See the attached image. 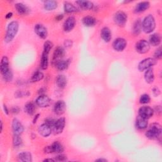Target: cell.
<instances>
[{
	"label": "cell",
	"mask_w": 162,
	"mask_h": 162,
	"mask_svg": "<svg viewBox=\"0 0 162 162\" xmlns=\"http://www.w3.org/2000/svg\"><path fill=\"white\" fill-rule=\"evenodd\" d=\"M43 78H44L43 73L40 71H37L32 76L31 80L33 83H36V82H39V81H40V80H41Z\"/></svg>",
	"instance_id": "33"
},
{
	"label": "cell",
	"mask_w": 162,
	"mask_h": 162,
	"mask_svg": "<svg viewBox=\"0 0 162 162\" xmlns=\"http://www.w3.org/2000/svg\"><path fill=\"white\" fill-rule=\"evenodd\" d=\"M50 146L52 153H62L64 151V148L63 145L58 141H55Z\"/></svg>",
	"instance_id": "22"
},
{
	"label": "cell",
	"mask_w": 162,
	"mask_h": 162,
	"mask_svg": "<svg viewBox=\"0 0 162 162\" xmlns=\"http://www.w3.org/2000/svg\"><path fill=\"white\" fill-rule=\"evenodd\" d=\"M96 161H103V162H105V161H107V160L103 159V158H99V159L96 160Z\"/></svg>",
	"instance_id": "49"
},
{
	"label": "cell",
	"mask_w": 162,
	"mask_h": 162,
	"mask_svg": "<svg viewBox=\"0 0 162 162\" xmlns=\"http://www.w3.org/2000/svg\"><path fill=\"white\" fill-rule=\"evenodd\" d=\"M65 55V50L62 47H58L53 53V63L56 64L58 61L61 60Z\"/></svg>",
	"instance_id": "15"
},
{
	"label": "cell",
	"mask_w": 162,
	"mask_h": 162,
	"mask_svg": "<svg viewBox=\"0 0 162 162\" xmlns=\"http://www.w3.org/2000/svg\"><path fill=\"white\" fill-rule=\"evenodd\" d=\"M12 111L13 113H18L19 112V108L18 107H14L12 108Z\"/></svg>",
	"instance_id": "45"
},
{
	"label": "cell",
	"mask_w": 162,
	"mask_h": 162,
	"mask_svg": "<svg viewBox=\"0 0 162 162\" xmlns=\"http://www.w3.org/2000/svg\"><path fill=\"white\" fill-rule=\"evenodd\" d=\"M155 20L152 15H149L145 18L143 23H142V29L145 33H151L155 30Z\"/></svg>",
	"instance_id": "2"
},
{
	"label": "cell",
	"mask_w": 162,
	"mask_h": 162,
	"mask_svg": "<svg viewBox=\"0 0 162 162\" xmlns=\"http://www.w3.org/2000/svg\"><path fill=\"white\" fill-rule=\"evenodd\" d=\"M156 64V60L152 58H148L143 60L139 64L138 69L139 71L143 72L146 70L149 69H151V67L154 66Z\"/></svg>",
	"instance_id": "4"
},
{
	"label": "cell",
	"mask_w": 162,
	"mask_h": 162,
	"mask_svg": "<svg viewBox=\"0 0 162 162\" xmlns=\"http://www.w3.org/2000/svg\"><path fill=\"white\" fill-rule=\"evenodd\" d=\"M22 143V140L21 137L18 135H13V144L14 146L17 147L19 146Z\"/></svg>",
	"instance_id": "36"
},
{
	"label": "cell",
	"mask_w": 162,
	"mask_h": 162,
	"mask_svg": "<svg viewBox=\"0 0 162 162\" xmlns=\"http://www.w3.org/2000/svg\"><path fill=\"white\" fill-rule=\"evenodd\" d=\"M3 109H4V112H5V114L8 115V113H9V110H8V108H7V107L6 105H4Z\"/></svg>",
	"instance_id": "47"
},
{
	"label": "cell",
	"mask_w": 162,
	"mask_h": 162,
	"mask_svg": "<svg viewBox=\"0 0 162 162\" xmlns=\"http://www.w3.org/2000/svg\"><path fill=\"white\" fill-rule=\"evenodd\" d=\"M58 7V3L56 1H46L45 3V8L46 10L51 11L56 9Z\"/></svg>",
	"instance_id": "32"
},
{
	"label": "cell",
	"mask_w": 162,
	"mask_h": 162,
	"mask_svg": "<svg viewBox=\"0 0 162 162\" xmlns=\"http://www.w3.org/2000/svg\"><path fill=\"white\" fill-rule=\"evenodd\" d=\"M65 119L64 118H60L59 119L56 120L53 127L55 134H58L62 133L65 128Z\"/></svg>",
	"instance_id": "7"
},
{
	"label": "cell",
	"mask_w": 162,
	"mask_h": 162,
	"mask_svg": "<svg viewBox=\"0 0 162 162\" xmlns=\"http://www.w3.org/2000/svg\"><path fill=\"white\" fill-rule=\"evenodd\" d=\"M67 158L64 155H59L55 158V160L58 161H67Z\"/></svg>",
	"instance_id": "41"
},
{
	"label": "cell",
	"mask_w": 162,
	"mask_h": 162,
	"mask_svg": "<svg viewBox=\"0 0 162 162\" xmlns=\"http://www.w3.org/2000/svg\"><path fill=\"white\" fill-rule=\"evenodd\" d=\"M64 45H65V47H67V48L71 47L72 46V41L71 40H65Z\"/></svg>",
	"instance_id": "43"
},
{
	"label": "cell",
	"mask_w": 162,
	"mask_h": 162,
	"mask_svg": "<svg viewBox=\"0 0 162 162\" xmlns=\"http://www.w3.org/2000/svg\"><path fill=\"white\" fill-rule=\"evenodd\" d=\"M139 101L140 103L141 104H147L148 103H150V97L148 94H143L141 98H140V99H139Z\"/></svg>",
	"instance_id": "38"
},
{
	"label": "cell",
	"mask_w": 162,
	"mask_h": 162,
	"mask_svg": "<svg viewBox=\"0 0 162 162\" xmlns=\"http://www.w3.org/2000/svg\"><path fill=\"white\" fill-rule=\"evenodd\" d=\"M64 10L66 13H74L78 11V9L73 4L69 2H65L64 3Z\"/></svg>",
	"instance_id": "31"
},
{
	"label": "cell",
	"mask_w": 162,
	"mask_h": 162,
	"mask_svg": "<svg viewBox=\"0 0 162 162\" xmlns=\"http://www.w3.org/2000/svg\"><path fill=\"white\" fill-rule=\"evenodd\" d=\"M38 131L40 135H41L44 137H48L51 133V127L48 124H43L40 125L38 128Z\"/></svg>",
	"instance_id": "16"
},
{
	"label": "cell",
	"mask_w": 162,
	"mask_h": 162,
	"mask_svg": "<svg viewBox=\"0 0 162 162\" xmlns=\"http://www.w3.org/2000/svg\"><path fill=\"white\" fill-rule=\"evenodd\" d=\"M153 93L155 96H158L160 94V89L158 88H154L153 89Z\"/></svg>",
	"instance_id": "44"
},
{
	"label": "cell",
	"mask_w": 162,
	"mask_h": 162,
	"mask_svg": "<svg viewBox=\"0 0 162 162\" xmlns=\"http://www.w3.org/2000/svg\"><path fill=\"white\" fill-rule=\"evenodd\" d=\"M0 69H1L2 75H4L10 70L9 68V60L7 56H3L1 61L0 64Z\"/></svg>",
	"instance_id": "17"
},
{
	"label": "cell",
	"mask_w": 162,
	"mask_h": 162,
	"mask_svg": "<svg viewBox=\"0 0 162 162\" xmlns=\"http://www.w3.org/2000/svg\"><path fill=\"white\" fill-rule=\"evenodd\" d=\"M54 112L58 115H63L66 110V104L62 100H59L54 105Z\"/></svg>",
	"instance_id": "12"
},
{
	"label": "cell",
	"mask_w": 162,
	"mask_h": 162,
	"mask_svg": "<svg viewBox=\"0 0 162 162\" xmlns=\"http://www.w3.org/2000/svg\"><path fill=\"white\" fill-rule=\"evenodd\" d=\"M127 21V16L123 12H117L114 15V22L118 26H124Z\"/></svg>",
	"instance_id": "6"
},
{
	"label": "cell",
	"mask_w": 162,
	"mask_h": 162,
	"mask_svg": "<svg viewBox=\"0 0 162 162\" xmlns=\"http://www.w3.org/2000/svg\"><path fill=\"white\" fill-rule=\"evenodd\" d=\"M127 41L123 38L116 39L113 43V47L117 51H122L126 48Z\"/></svg>",
	"instance_id": "9"
},
{
	"label": "cell",
	"mask_w": 162,
	"mask_h": 162,
	"mask_svg": "<svg viewBox=\"0 0 162 162\" xmlns=\"http://www.w3.org/2000/svg\"><path fill=\"white\" fill-rule=\"evenodd\" d=\"M69 65V62L68 60H60L55 64V66L56 67L57 69L62 71L64 70H66Z\"/></svg>",
	"instance_id": "30"
},
{
	"label": "cell",
	"mask_w": 162,
	"mask_h": 162,
	"mask_svg": "<svg viewBox=\"0 0 162 162\" xmlns=\"http://www.w3.org/2000/svg\"><path fill=\"white\" fill-rule=\"evenodd\" d=\"M56 83L57 86L60 88L64 89L67 86V78L64 75H59L56 77Z\"/></svg>",
	"instance_id": "25"
},
{
	"label": "cell",
	"mask_w": 162,
	"mask_h": 162,
	"mask_svg": "<svg viewBox=\"0 0 162 162\" xmlns=\"http://www.w3.org/2000/svg\"><path fill=\"white\" fill-rule=\"evenodd\" d=\"M76 3L81 9L84 10H91L94 7L93 3L89 1H77L76 2Z\"/></svg>",
	"instance_id": "26"
},
{
	"label": "cell",
	"mask_w": 162,
	"mask_h": 162,
	"mask_svg": "<svg viewBox=\"0 0 162 162\" xmlns=\"http://www.w3.org/2000/svg\"><path fill=\"white\" fill-rule=\"evenodd\" d=\"M64 16L63 15H58L56 17V20H57V21H60V20H62Z\"/></svg>",
	"instance_id": "46"
},
{
	"label": "cell",
	"mask_w": 162,
	"mask_h": 162,
	"mask_svg": "<svg viewBox=\"0 0 162 162\" xmlns=\"http://www.w3.org/2000/svg\"><path fill=\"white\" fill-rule=\"evenodd\" d=\"M2 76H3L4 80L7 81V82H10V81L12 80L13 74H12L11 70L9 72H8L7 73L5 74L4 75H2Z\"/></svg>",
	"instance_id": "39"
},
{
	"label": "cell",
	"mask_w": 162,
	"mask_h": 162,
	"mask_svg": "<svg viewBox=\"0 0 162 162\" xmlns=\"http://www.w3.org/2000/svg\"><path fill=\"white\" fill-rule=\"evenodd\" d=\"M83 23L87 27H93L96 24V20L91 16H86L83 18Z\"/></svg>",
	"instance_id": "27"
},
{
	"label": "cell",
	"mask_w": 162,
	"mask_h": 162,
	"mask_svg": "<svg viewBox=\"0 0 162 162\" xmlns=\"http://www.w3.org/2000/svg\"><path fill=\"white\" fill-rule=\"evenodd\" d=\"M2 131H3V122L2 121L1 122V132H2Z\"/></svg>",
	"instance_id": "52"
},
{
	"label": "cell",
	"mask_w": 162,
	"mask_h": 162,
	"mask_svg": "<svg viewBox=\"0 0 162 162\" xmlns=\"http://www.w3.org/2000/svg\"><path fill=\"white\" fill-rule=\"evenodd\" d=\"M18 29L19 24L17 21H12L8 24L5 37L6 43H8L12 41L18 31Z\"/></svg>",
	"instance_id": "1"
},
{
	"label": "cell",
	"mask_w": 162,
	"mask_h": 162,
	"mask_svg": "<svg viewBox=\"0 0 162 162\" xmlns=\"http://www.w3.org/2000/svg\"><path fill=\"white\" fill-rule=\"evenodd\" d=\"M15 8L17 10V12L20 14L22 15H28L30 12V10L29 8L24 4L22 3H17L15 5Z\"/></svg>",
	"instance_id": "18"
},
{
	"label": "cell",
	"mask_w": 162,
	"mask_h": 162,
	"mask_svg": "<svg viewBox=\"0 0 162 162\" xmlns=\"http://www.w3.org/2000/svg\"><path fill=\"white\" fill-rule=\"evenodd\" d=\"M48 55L45 52H43L41 58H40V68L43 70L47 69L48 67Z\"/></svg>",
	"instance_id": "29"
},
{
	"label": "cell",
	"mask_w": 162,
	"mask_h": 162,
	"mask_svg": "<svg viewBox=\"0 0 162 162\" xmlns=\"http://www.w3.org/2000/svg\"><path fill=\"white\" fill-rule=\"evenodd\" d=\"M142 29V22L141 20L138 19L135 22L133 26V33L135 35H138Z\"/></svg>",
	"instance_id": "34"
},
{
	"label": "cell",
	"mask_w": 162,
	"mask_h": 162,
	"mask_svg": "<svg viewBox=\"0 0 162 162\" xmlns=\"http://www.w3.org/2000/svg\"><path fill=\"white\" fill-rule=\"evenodd\" d=\"M101 37L105 42H110L112 39V33L110 30L107 27H103L101 31Z\"/></svg>",
	"instance_id": "19"
},
{
	"label": "cell",
	"mask_w": 162,
	"mask_h": 162,
	"mask_svg": "<svg viewBox=\"0 0 162 162\" xmlns=\"http://www.w3.org/2000/svg\"><path fill=\"white\" fill-rule=\"evenodd\" d=\"M39 114H37V115L36 116V117H34V123H36V122L37 118H39Z\"/></svg>",
	"instance_id": "50"
},
{
	"label": "cell",
	"mask_w": 162,
	"mask_h": 162,
	"mask_svg": "<svg viewBox=\"0 0 162 162\" xmlns=\"http://www.w3.org/2000/svg\"><path fill=\"white\" fill-rule=\"evenodd\" d=\"M148 125V119L143 118L138 115L136 118V126L139 129H145L147 128Z\"/></svg>",
	"instance_id": "20"
},
{
	"label": "cell",
	"mask_w": 162,
	"mask_h": 162,
	"mask_svg": "<svg viewBox=\"0 0 162 162\" xmlns=\"http://www.w3.org/2000/svg\"><path fill=\"white\" fill-rule=\"evenodd\" d=\"M161 127L160 125L158 124H153L146 132V136L150 139H156L161 136Z\"/></svg>",
	"instance_id": "3"
},
{
	"label": "cell",
	"mask_w": 162,
	"mask_h": 162,
	"mask_svg": "<svg viewBox=\"0 0 162 162\" xmlns=\"http://www.w3.org/2000/svg\"><path fill=\"white\" fill-rule=\"evenodd\" d=\"M34 31L41 39H46L48 36L47 29L42 24H36L34 27Z\"/></svg>",
	"instance_id": "13"
},
{
	"label": "cell",
	"mask_w": 162,
	"mask_h": 162,
	"mask_svg": "<svg viewBox=\"0 0 162 162\" xmlns=\"http://www.w3.org/2000/svg\"><path fill=\"white\" fill-rule=\"evenodd\" d=\"M75 25V19L74 17H69L64 24V29L65 32H70L73 30Z\"/></svg>",
	"instance_id": "14"
},
{
	"label": "cell",
	"mask_w": 162,
	"mask_h": 162,
	"mask_svg": "<svg viewBox=\"0 0 162 162\" xmlns=\"http://www.w3.org/2000/svg\"><path fill=\"white\" fill-rule=\"evenodd\" d=\"M53 43L50 41V40H47V41H46L44 44V50H43V52L46 53H48L49 54L51 50L53 48Z\"/></svg>",
	"instance_id": "37"
},
{
	"label": "cell",
	"mask_w": 162,
	"mask_h": 162,
	"mask_svg": "<svg viewBox=\"0 0 162 162\" xmlns=\"http://www.w3.org/2000/svg\"><path fill=\"white\" fill-rule=\"evenodd\" d=\"M161 43V36L159 34H153L150 37V45L153 46H158Z\"/></svg>",
	"instance_id": "23"
},
{
	"label": "cell",
	"mask_w": 162,
	"mask_h": 162,
	"mask_svg": "<svg viewBox=\"0 0 162 162\" xmlns=\"http://www.w3.org/2000/svg\"><path fill=\"white\" fill-rule=\"evenodd\" d=\"M145 79L146 82L148 84H151L153 83L155 80V75L153 72V70L152 69H149L146 70L145 74Z\"/></svg>",
	"instance_id": "28"
},
{
	"label": "cell",
	"mask_w": 162,
	"mask_h": 162,
	"mask_svg": "<svg viewBox=\"0 0 162 162\" xmlns=\"http://www.w3.org/2000/svg\"><path fill=\"white\" fill-rule=\"evenodd\" d=\"M154 56H155V58L156 59H158V60H160L161 58V56H162V51H161V47H159L155 52V54H154Z\"/></svg>",
	"instance_id": "40"
},
{
	"label": "cell",
	"mask_w": 162,
	"mask_h": 162,
	"mask_svg": "<svg viewBox=\"0 0 162 162\" xmlns=\"http://www.w3.org/2000/svg\"><path fill=\"white\" fill-rule=\"evenodd\" d=\"M18 160L20 161H24V162H31L32 161V155L31 153L25 151L20 153L18 155Z\"/></svg>",
	"instance_id": "24"
},
{
	"label": "cell",
	"mask_w": 162,
	"mask_h": 162,
	"mask_svg": "<svg viewBox=\"0 0 162 162\" xmlns=\"http://www.w3.org/2000/svg\"><path fill=\"white\" fill-rule=\"evenodd\" d=\"M12 130L14 135L20 136L24 132V126L17 118H14L12 122Z\"/></svg>",
	"instance_id": "11"
},
{
	"label": "cell",
	"mask_w": 162,
	"mask_h": 162,
	"mask_svg": "<svg viewBox=\"0 0 162 162\" xmlns=\"http://www.w3.org/2000/svg\"><path fill=\"white\" fill-rule=\"evenodd\" d=\"M150 45L146 40H140L136 45V50L140 54H145L149 51Z\"/></svg>",
	"instance_id": "5"
},
{
	"label": "cell",
	"mask_w": 162,
	"mask_h": 162,
	"mask_svg": "<svg viewBox=\"0 0 162 162\" xmlns=\"http://www.w3.org/2000/svg\"><path fill=\"white\" fill-rule=\"evenodd\" d=\"M55 160H53V159H45L44 160V161H55Z\"/></svg>",
	"instance_id": "51"
},
{
	"label": "cell",
	"mask_w": 162,
	"mask_h": 162,
	"mask_svg": "<svg viewBox=\"0 0 162 162\" xmlns=\"http://www.w3.org/2000/svg\"><path fill=\"white\" fill-rule=\"evenodd\" d=\"M150 6V4L148 2H140L139 3H138L136 8H135V12L136 13H141L145 11H146L147 9L149 8Z\"/></svg>",
	"instance_id": "21"
},
{
	"label": "cell",
	"mask_w": 162,
	"mask_h": 162,
	"mask_svg": "<svg viewBox=\"0 0 162 162\" xmlns=\"http://www.w3.org/2000/svg\"><path fill=\"white\" fill-rule=\"evenodd\" d=\"M154 113V110L150 107H142L139 109L138 114L140 117L148 119L151 118Z\"/></svg>",
	"instance_id": "8"
},
{
	"label": "cell",
	"mask_w": 162,
	"mask_h": 162,
	"mask_svg": "<svg viewBox=\"0 0 162 162\" xmlns=\"http://www.w3.org/2000/svg\"><path fill=\"white\" fill-rule=\"evenodd\" d=\"M55 120L53 119V118H47L46 120H45V123L46 124H48L49 126H50L51 128H53V126H54V124L55 122Z\"/></svg>",
	"instance_id": "42"
},
{
	"label": "cell",
	"mask_w": 162,
	"mask_h": 162,
	"mask_svg": "<svg viewBox=\"0 0 162 162\" xmlns=\"http://www.w3.org/2000/svg\"><path fill=\"white\" fill-rule=\"evenodd\" d=\"M35 110H36V107L32 103L29 102L25 105V111L27 114L30 115H32L35 113Z\"/></svg>",
	"instance_id": "35"
},
{
	"label": "cell",
	"mask_w": 162,
	"mask_h": 162,
	"mask_svg": "<svg viewBox=\"0 0 162 162\" xmlns=\"http://www.w3.org/2000/svg\"><path fill=\"white\" fill-rule=\"evenodd\" d=\"M13 15V13L12 12H9L7 15H6V18L8 19V18H10Z\"/></svg>",
	"instance_id": "48"
},
{
	"label": "cell",
	"mask_w": 162,
	"mask_h": 162,
	"mask_svg": "<svg viewBox=\"0 0 162 162\" xmlns=\"http://www.w3.org/2000/svg\"><path fill=\"white\" fill-rule=\"evenodd\" d=\"M36 103L38 107L45 108L50 106L51 103V100L45 94H41L37 98Z\"/></svg>",
	"instance_id": "10"
}]
</instances>
